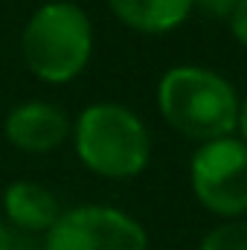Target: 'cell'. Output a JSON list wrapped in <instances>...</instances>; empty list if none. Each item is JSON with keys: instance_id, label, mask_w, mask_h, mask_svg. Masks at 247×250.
Instances as JSON below:
<instances>
[{"instance_id": "1", "label": "cell", "mask_w": 247, "mask_h": 250, "mask_svg": "<svg viewBox=\"0 0 247 250\" xmlns=\"http://www.w3.org/2000/svg\"><path fill=\"white\" fill-rule=\"evenodd\" d=\"M239 102L242 96L233 82L204 64L169 67L154 90V105L163 123L195 146L236 134Z\"/></svg>"}, {"instance_id": "4", "label": "cell", "mask_w": 247, "mask_h": 250, "mask_svg": "<svg viewBox=\"0 0 247 250\" xmlns=\"http://www.w3.org/2000/svg\"><path fill=\"white\" fill-rule=\"evenodd\" d=\"M189 189L215 218L247 215V143L239 134L198 143L189 157Z\"/></svg>"}, {"instance_id": "12", "label": "cell", "mask_w": 247, "mask_h": 250, "mask_svg": "<svg viewBox=\"0 0 247 250\" xmlns=\"http://www.w3.org/2000/svg\"><path fill=\"white\" fill-rule=\"evenodd\" d=\"M0 250H15V230L0 218Z\"/></svg>"}, {"instance_id": "5", "label": "cell", "mask_w": 247, "mask_h": 250, "mask_svg": "<svg viewBox=\"0 0 247 250\" xmlns=\"http://www.w3.org/2000/svg\"><path fill=\"white\" fill-rule=\"evenodd\" d=\"M44 250H148V230L120 207L79 204L44 233Z\"/></svg>"}, {"instance_id": "8", "label": "cell", "mask_w": 247, "mask_h": 250, "mask_svg": "<svg viewBox=\"0 0 247 250\" xmlns=\"http://www.w3.org/2000/svg\"><path fill=\"white\" fill-rule=\"evenodd\" d=\"M125 29L148 38L172 35L195 15L192 0H105Z\"/></svg>"}, {"instance_id": "9", "label": "cell", "mask_w": 247, "mask_h": 250, "mask_svg": "<svg viewBox=\"0 0 247 250\" xmlns=\"http://www.w3.org/2000/svg\"><path fill=\"white\" fill-rule=\"evenodd\" d=\"M198 250H247V215L209 227L198 242Z\"/></svg>"}, {"instance_id": "11", "label": "cell", "mask_w": 247, "mask_h": 250, "mask_svg": "<svg viewBox=\"0 0 247 250\" xmlns=\"http://www.w3.org/2000/svg\"><path fill=\"white\" fill-rule=\"evenodd\" d=\"M227 29H230V35L236 38V44L247 50V0H242V3L236 6V12H233L230 21H227Z\"/></svg>"}, {"instance_id": "13", "label": "cell", "mask_w": 247, "mask_h": 250, "mask_svg": "<svg viewBox=\"0 0 247 250\" xmlns=\"http://www.w3.org/2000/svg\"><path fill=\"white\" fill-rule=\"evenodd\" d=\"M236 134L247 143V93L242 96V102H239V128H236Z\"/></svg>"}, {"instance_id": "6", "label": "cell", "mask_w": 247, "mask_h": 250, "mask_svg": "<svg viewBox=\"0 0 247 250\" xmlns=\"http://www.w3.org/2000/svg\"><path fill=\"white\" fill-rule=\"evenodd\" d=\"M73 120L59 102L23 99L3 117V137L23 154H50L70 140Z\"/></svg>"}, {"instance_id": "2", "label": "cell", "mask_w": 247, "mask_h": 250, "mask_svg": "<svg viewBox=\"0 0 247 250\" xmlns=\"http://www.w3.org/2000/svg\"><path fill=\"white\" fill-rule=\"evenodd\" d=\"M73 151L79 163L105 181H134L151 163V134L143 117L123 102L99 99L73 120Z\"/></svg>"}, {"instance_id": "3", "label": "cell", "mask_w": 247, "mask_h": 250, "mask_svg": "<svg viewBox=\"0 0 247 250\" xmlns=\"http://www.w3.org/2000/svg\"><path fill=\"white\" fill-rule=\"evenodd\" d=\"M96 50L90 15L73 0H47L23 23L21 59L44 84H70L79 79Z\"/></svg>"}, {"instance_id": "7", "label": "cell", "mask_w": 247, "mask_h": 250, "mask_svg": "<svg viewBox=\"0 0 247 250\" xmlns=\"http://www.w3.org/2000/svg\"><path fill=\"white\" fill-rule=\"evenodd\" d=\"M0 207H3V221L21 233H47L62 215L56 192L26 178L6 184L0 195Z\"/></svg>"}, {"instance_id": "10", "label": "cell", "mask_w": 247, "mask_h": 250, "mask_svg": "<svg viewBox=\"0 0 247 250\" xmlns=\"http://www.w3.org/2000/svg\"><path fill=\"white\" fill-rule=\"evenodd\" d=\"M242 0H192V9L204 18H215V21H230V15L236 12Z\"/></svg>"}]
</instances>
